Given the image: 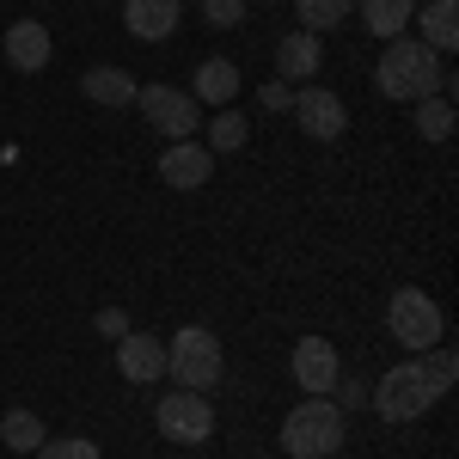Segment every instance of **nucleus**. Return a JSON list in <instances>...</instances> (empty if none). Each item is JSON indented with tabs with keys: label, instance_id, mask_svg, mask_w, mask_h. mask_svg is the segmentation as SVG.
<instances>
[{
	"label": "nucleus",
	"instance_id": "f257e3e1",
	"mask_svg": "<svg viewBox=\"0 0 459 459\" xmlns=\"http://www.w3.org/2000/svg\"><path fill=\"white\" fill-rule=\"evenodd\" d=\"M374 80H380V92L398 99V105H417L429 92H447V86H454V74L441 68V56H435L429 43H417V37H392L386 49H380Z\"/></svg>",
	"mask_w": 459,
	"mask_h": 459
},
{
	"label": "nucleus",
	"instance_id": "f03ea898",
	"mask_svg": "<svg viewBox=\"0 0 459 459\" xmlns=\"http://www.w3.org/2000/svg\"><path fill=\"white\" fill-rule=\"evenodd\" d=\"M441 398H447V380L429 368V355H411V361L386 368V374L374 380V392H368V404H374L386 423H417Z\"/></svg>",
	"mask_w": 459,
	"mask_h": 459
},
{
	"label": "nucleus",
	"instance_id": "7ed1b4c3",
	"mask_svg": "<svg viewBox=\"0 0 459 459\" xmlns=\"http://www.w3.org/2000/svg\"><path fill=\"white\" fill-rule=\"evenodd\" d=\"M166 374H172L184 392H214L221 374H227V350L209 325H184L172 343H166Z\"/></svg>",
	"mask_w": 459,
	"mask_h": 459
},
{
	"label": "nucleus",
	"instance_id": "20e7f679",
	"mask_svg": "<svg viewBox=\"0 0 459 459\" xmlns=\"http://www.w3.org/2000/svg\"><path fill=\"white\" fill-rule=\"evenodd\" d=\"M343 411L331 404V398H300L294 411L282 417V454L294 459H325V454H337L343 447Z\"/></svg>",
	"mask_w": 459,
	"mask_h": 459
},
{
	"label": "nucleus",
	"instance_id": "39448f33",
	"mask_svg": "<svg viewBox=\"0 0 459 459\" xmlns=\"http://www.w3.org/2000/svg\"><path fill=\"white\" fill-rule=\"evenodd\" d=\"M386 331L411 355H423V350H435V343L447 337V318H441V307L429 300L423 288H398V294L386 300Z\"/></svg>",
	"mask_w": 459,
	"mask_h": 459
},
{
	"label": "nucleus",
	"instance_id": "423d86ee",
	"mask_svg": "<svg viewBox=\"0 0 459 459\" xmlns=\"http://www.w3.org/2000/svg\"><path fill=\"white\" fill-rule=\"evenodd\" d=\"M153 423H160V435L166 441H178V447H203L209 441V429H214V404H209V392H166L160 398V411H153Z\"/></svg>",
	"mask_w": 459,
	"mask_h": 459
},
{
	"label": "nucleus",
	"instance_id": "0eeeda50",
	"mask_svg": "<svg viewBox=\"0 0 459 459\" xmlns=\"http://www.w3.org/2000/svg\"><path fill=\"white\" fill-rule=\"evenodd\" d=\"M135 105H142V117L160 129V135H172V142H190L196 123H203V105H196L190 92H178V86H142Z\"/></svg>",
	"mask_w": 459,
	"mask_h": 459
},
{
	"label": "nucleus",
	"instance_id": "6e6552de",
	"mask_svg": "<svg viewBox=\"0 0 459 459\" xmlns=\"http://www.w3.org/2000/svg\"><path fill=\"white\" fill-rule=\"evenodd\" d=\"M288 110H294V123H300V135H313V142H337V135L350 129V105H343L331 86H300Z\"/></svg>",
	"mask_w": 459,
	"mask_h": 459
},
{
	"label": "nucleus",
	"instance_id": "1a4fd4ad",
	"mask_svg": "<svg viewBox=\"0 0 459 459\" xmlns=\"http://www.w3.org/2000/svg\"><path fill=\"white\" fill-rule=\"evenodd\" d=\"M294 380H300L307 398H331V386L343 380V361H337V350L325 337H300L294 343Z\"/></svg>",
	"mask_w": 459,
	"mask_h": 459
},
{
	"label": "nucleus",
	"instance_id": "9d476101",
	"mask_svg": "<svg viewBox=\"0 0 459 459\" xmlns=\"http://www.w3.org/2000/svg\"><path fill=\"white\" fill-rule=\"evenodd\" d=\"M117 374H123L129 386L166 380V343H160L153 331H129V337L117 343Z\"/></svg>",
	"mask_w": 459,
	"mask_h": 459
},
{
	"label": "nucleus",
	"instance_id": "9b49d317",
	"mask_svg": "<svg viewBox=\"0 0 459 459\" xmlns=\"http://www.w3.org/2000/svg\"><path fill=\"white\" fill-rule=\"evenodd\" d=\"M209 172H214V153L203 142H172L160 153V178H166L172 190H203Z\"/></svg>",
	"mask_w": 459,
	"mask_h": 459
},
{
	"label": "nucleus",
	"instance_id": "f8f14e48",
	"mask_svg": "<svg viewBox=\"0 0 459 459\" xmlns=\"http://www.w3.org/2000/svg\"><path fill=\"white\" fill-rule=\"evenodd\" d=\"M178 19H184L178 0H123V25H129V37H142V43L178 37Z\"/></svg>",
	"mask_w": 459,
	"mask_h": 459
},
{
	"label": "nucleus",
	"instance_id": "ddd939ff",
	"mask_svg": "<svg viewBox=\"0 0 459 459\" xmlns=\"http://www.w3.org/2000/svg\"><path fill=\"white\" fill-rule=\"evenodd\" d=\"M49 56H56V43H49V31H43L37 19H13V25H6V62L19 74H43Z\"/></svg>",
	"mask_w": 459,
	"mask_h": 459
},
{
	"label": "nucleus",
	"instance_id": "4468645a",
	"mask_svg": "<svg viewBox=\"0 0 459 459\" xmlns=\"http://www.w3.org/2000/svg\"><path fill=\"white\" fill-rule=\"evenodd\" d=\"M80 92L92 99V105H110V110H123V105H135V92H142V80L129 68H86L80 74Z\"/></svg>",
	"mask_w": 459,
	"mask_h": 459
},
{
	"label": "nucleus",
	"instance_id": "2eb2a0df",
	"mask_svg": "<svg viewBox=\"0 0 459 459\" xmlns=\"http://www.w3.org/2000/svg\"><path fill=\"white\" fill-rule=\"evenodd\" d=\"M318 62H325V49L313 31L276 37V80H318Z\"/></svg>",
	"mask_w": 459,
	"mask_h": 459
},
{
	"label": "nucleus",
	"instance_id": "dca6fc26",
	"mask_svg": "<svg viewBox=\"0 0 459 459\" xmlns=\"http://www.w3.org/2000/svg\"><path fill=\"white\" fill-rule=\"evenodd\" d=\"M190 99H196V105H233V99H239V68H233V62H227V56H209V62H203V68H196V80H190Z\"/></svg>",
	"mask_w": 459,
	"mask_h": 459
},
{
	"label": "nucleus",
	"instance_id": "f3484780",
	"mask_svg": "<svg viewBox=\"0 0 459 459\" xmlns=\"http://www.w3.org/2000/svg\"><path fill=\"white\" fill-rule=\"evenodd\" d=\"M411 19H423L417 43H429L435 56H454L459 49V6L454 0H423V13H411Z\"/></svg>",
	"mask_w": 459,
	"mask_h": 459
},
{
	"label": "nucleus",
	"instance_id": "a211bd4d",
	"mask_svg": "<svg viewBox=\"0 0 459 459\" xmlns=\"http://www.w3.org/2000/svg\"><path fill=\"white\" fill-rule=\"evenodd\" d=\"M355 13H361V25H368V37H404V25H411V13H417V0H355Z\"/></svg>",
	"mask_w": 459,
	"mask_h": 459
},
{
	"label": "nucleus",
	"instance_id": "6ab92c4d",
	"mask_svg": "<svg viewBox=\"0 0 459 459\" xmlns=\"http://www.w3.org/2000/svg\"><path fill=\"white\" fill-rule=\"evenodd\" d=\"M417 135H423V142H447V135H454V92L417 99Z\"/></svg>",
	"mask_w": 459,
	"mask_h": 459
},
{
	"label": "nucleus",
	"instance_id": "aec40b11",
	"mask_svg": "<svg viewBox=\"0 0 459 459\" xmlns=\"http://www.w3.org/2000/svg\"><path fill=\"white\" fill-rule=\"evenodd\" d=\"M0 441H6L13 454H37L49 435H43V423H37V411H6V417H0Z\"/></svg>",
	"mask_w": 459,
	"mask_h": 459
},
{
	"label": "nucleus",
	"instance_id": "412c9836",
	"mask_svg": "<svg viewBox=\"0 0 459 459\" xmlns=\"http://www.w3.org/2000/svg\"><path fill=\"white\" fill-rule=\"evenodd\" d=\"M246 142H251V123H246L233 105H227V110L209 123V153H239Z\"/></svg>",
	"mask_w": 459,
	"mask_h": 459
},
{
	"label": "nucleus",
	"instance_id": "4be33fe9",
	"mask_svg": "<svg viewBox=\"0 0 459 459\" xmlns=\"http://www.w3.org/2000/svg\"><path fill=\"white\" fill-rule=\"evenodd\" d=\"M294 6H300V31H331V25H343V19H350L355 13V0H294Z\"/></svg>",
	"mask_w": 459,
	"mask_h": 459
},
{
	"label": "nucleus",
	"instance_id": "5701e85b",
	"mask_svg": "<svg viewBox=\"0 0 459 459\" xmlns=\"http://www.w3.org/2000/svg\"><path fill=\"white\" fill-rule=\"evenodd\" d=\"M37 459H105L99 454V441H86V435H56V441H43Z\"/></svg>",
	"mask_w": 459,
	"mask_h": 459
},
{
	"label": "nucleus",
	"instance_id": "b1692460",
	"mask_svg": "<svg viewBox=\"0 0 459 459\" xmlns=\"http://www.w3.org/2000/svg\"><path fill=\"white\" fill-rule=\"evenodd\" d=\"M246 13H251V0H203V19H209L214 31H233Z\"/></svg>",
	"mask_w": 459,
	"mask_h": 459
},
{
	"label": "nucleus",
	"instance_id": "393cba45",
	"mask_svg": "<svg viewBox=\"0 0 459 459\" xmlns=\"http://www.w3.org/2000/svg\"><path fill=\"white\" fill-rule=\"evenodd\" d=\"M257 105H264L270 117H276V110H288V105H294V86H288V80H270V86H257Z\"/></svg>",
	"mask_w": 459,
	"mask_h": 459
},
{
	"label": "nucleus",
	"instance_id": "a878e982",
	"mask_svg": "<svg viewBox=\"0 0 459 459\" xmlns=\"http://www.w3.org/2000/svg\"><path fill=\"white\" fill-rule=\"evenodd\" d=\"M92 325H99V337H110V343H123V337H129V313H123V307H105Z\"/></svg>",
	"mask_w": 459,
	"mask_h": 459
},
{
	"label": "nucleus",
	"instance_id": "bb28decb",
	"mask_svg": "<svg viewBox=\"0 0 459 459\" xmlns=\"http://www.w3.org/2000/svg\"><path fill=\"white\" fill-rule=\"evenodd\" d=\"M325 459H337V454H325Z\"/></svg>",
	"mask_w": 459,
	"mask_h": 459
},
{
	"label": "nucleus",
	"instance_id": "cd10ccee",
	"mask_svg": "<svg viewBox=\"0 0 459 459\" xmlns=\"http://www.w3.org/2000/svg\"><path fill=\"white\" fill-rule=\"evenodd\" d=\"M178 6H184V0H178Z\"/></svg>",
	"mask_w": 459,
	"mask_h": 459
},
{
	"label": "nucleus",
	"instance_id": "c85d7f7f",
	"mask_svg": "<svg viewBox=\"0 0 459 459\" xmlns=\"http://www.w3.org/2000/svg\"><path fill=\"white\" fill-rule=\"evenodd\" d=\"M270 6H276V0H270Z\"/></svg>",
	"mask_w": 459,
	"mask_h": 459
}]
</instances>
